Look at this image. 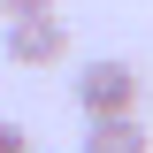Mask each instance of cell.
I'll use <instances>...</instances> for the list:
<instances>
[{"mask_svg": "<svg viewBox=\"0 0 153 153\" xmlns=\"http://www.w3.org/2000/svg\"><path fill=\"white\" fill-rule=\"evenodd\" d=\"M46 8H61V0H0V16H46Z\"/></svg>", "mask_w": 153, "mask_h": 153, "instance_id": "cell-5", "label": "cell"}, {"mask_svg": "<svg viewBox=\"0 0 153 153\" xmlns=\"http://www.w3.org/2000/svg\"><path fill=\"white\" fill-rule=\"evenodd\" d=\"M138 92H146V76L130 69V61H84L76 69V107H84V123H107V115H138Z\"/></svg>", "mask_w": 153, "mask_h": 153, "instance_id": "cell-1", "label": "cell"}, {"mask_svg": "<svg viewBox=\"0 0 153 153\" xmlns=\"http://www.w3.org/2000/svg\"><path fill=\"white\" fill-rule=\"evenodd\" d=\"M31 153H38V146H31Z\"/></svg>", "mask_w": 153, "mask_h": 153, "instance_id": "cell-6", "label": "cell"}, {"mask_svg": "<svg viewBox=\"0 0 153 153\" xmlns=\"http://www.w3.org/2000/svg\"><path fill=\"white\" fill-rule=\"evenodd\" d=\"M84 153H153V138L138 115H107V123H84Z\"/></svg>", "mask_w": 153, "mask_h": 153, "instance_id": "cell-3", "label": "cell"}, {"mask_svg": "<svg viewBox=\"0 0 153 153\" xmlns=\"http://www.w3.org/2000/svg\"><path fill=\"white\" fill-rule=\"evenodd\" d=\"M0 46H8L16 69H61V61H69V16H61V8H46V16H8Z\"/></svg>", "mask_w": 153, "mask_h": 153, "instance_id": "cell-2", "label": "cell"}, {"mask_svg": "<svg viewBox=\"0 0 153 153\" xmlns=\"http://www.w3.org/2000/svg\"><path fill=\"white\" fill-rule=\"evenodd\" d=\"M0 153H31V130H23L16 115H8V123H0Z\"/></svg>", "mask_w": 153, "mask_h": 153, "instance_id": "cell-4", "label": "cell"}]
</instances>
